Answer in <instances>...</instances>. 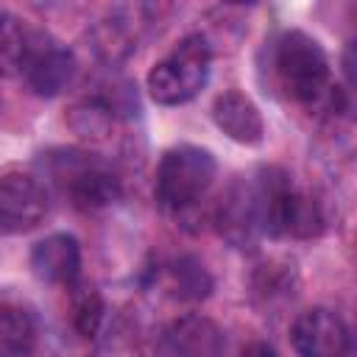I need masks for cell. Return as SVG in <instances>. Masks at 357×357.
I'll return each mask as SVG.
<instances>
[{"label":"cell","instance_id":"6da1fadb","mask_svg":"<svg viewBox=\"0 0 357 357\" xmlns=\"http://www.w3.org/2000/svg\"><path fill=\"white\" fill-rule=\"evenodd\" d=\"M273 73L290 100L318 114L346 109V92L332 81V64L318 39L304 31H284L273 47Z\"/></svg>","mask_w":357,"mask_h":357},{"label":"cell","instance_id":"7a4b0ae2","mask_svg":"<svg viewBox=\"0 0 357 357\" xmlns=\"http://www.w3.org/2000/svg\"><path fill=\"white\" fill-rule=\"evenodd\" d=\"M209 70L212 45L204 33H187L165 59H159L148 70L145 86L159 106H181L206 86Z\"/></svg>","mask_w":357,"mask_h":357},{"label":"cell","instance_id":"3957f363","mask_svg":"<svg viewBox=\"0 0 357 357\" xmlns=\"http://www.w3.org/2000/svg\"><path fill=\"white\" fill-rule=\"evenodd\" d=\"M47 170L67 201L81 212H98L120 201L123 184L117 173L92 153L61 148L47 156Z\"/></svg>","mask_w":357,"mask_h":357},{"label":"cell","instance_id":"277c9868","mask_svg":"<svg viewBox=\"0 0 357 357\" xmlns=\"http://www.w3.org/2000/svg\"><path fill=\"white\" fill-rule=\"evenodd\" d=\"M218 173V162L212 156V151L201 148V145H173L162 153L159 167H156V201L167 209V212H187L192 209L206 190L212 187Z\"/></svg>","mask_w":357,"mask_h":357},{"label":"cell","instance_id":"5b68a950","mask_svg":"<svg viewBox=\"0 0 357 357\" xmlns=\"http://www.w3.org/2000/svg\"><path fill=\"white\" fill-rule=\"evenodd\" d=\"M215 229L234 248H254L268 237V209H265V181L262 170L251 176H237L215 204Z\"/></svg>","mask_w":357,"mask_h":357},{"label":"cell","instance_id":"8992f818","mask_svg":"<svg viewBox=\"0 0 357 357\" xmlns=\"http://www.w3.org/2000/svg\"><path fill=\"white\" fill-rule=\"evenodd\" d=\"M22 81L39 98H56L75 75L73 50L47 31H28V45L20 67Z\"/></svg>","mask_w":357,"mask_h":357},{"label":"cell","instance_id":"52a82bcc","mask_svg":"<svg viewBox=\"0 0 357 357\" xmlns=\"http://www.w3.org/2000/svg\"><path fill=\"white\" fill-rule=\"evenodd\" d=\"M50 198L39 176L28 170H0V234H25L47 215Z\"/></svg>","mask_w":357,"mask_h":357},{"label":"cell","instance_id":"ba28073f","mask_svg":"<svg viewBox=\"0 0 357 357\" xmlns=\"http://www.w3.org/2000/svg\"><path fill=\"white\" fill-rule=\"evenodd\" d=\"M290 343L298 357H349L351 335L346 321L326 307H312L293 321Z\"/></svg>","mask_w":357,"mask_h":357},{"label":"cell","instance_id":"9c48e42d","mask_svg":"<svg viewBox=\"0 0 357 357\" xmlns=\"http://www.w3.org/2000/svg\"><path fill=\"white\" fill-rule=\"evenodd\" d=\"M165 351L170 357H223L226 351V335L223 329L198 312L176 318L165 335Z\"/></svg>","mask_w":357,"mask_h":357},{"label":"cell","instance_id":"30bf717a","mask_svg":"<svg viewBox=\"0 0 357 357\" xmlns=\"http://www.w3.org/2000/svg\"><path fill=\"white\" fill-rule=\"evenodd\" d=\"M31 271L45 284L70 287L81 273V245L73 234L56 231L31 248Z\"/></svg>","mask_w":357,"mask_h":357},{"label":"cell","instance_id":"8fae6325","mask_svg":"<svg viewBox=\"0 0 357 357\" xmlns=\"http://www.w3.org/2000/svg\"><path fill=\"white\" fill-rule=\"evenodd\" d=\"M212 120L229 139L240 145H259L265 137V123L257 103L240 89H226L215 98Z\"/></svg>","mask_w":357,"mask_h":357},{"label":"cell","instance_id":"7c38bea8","mask_svg":"<svg viewBox=\"0 0 357 357\" xmlns=\"http://www.w3.org/2000/svg\"><path fill=\"white\" fill-rule=\"evenodd\" d=\"M39 335V315L31 304L0 298V357H33Z\"/></svg>","mask_w":357,"mask_h":357},{"label":"cell","instance_id":"4fadbf2b","mask_svg":"<svg viewBox=\"0 0 357 357\" xmlns=\"http://www.w3.org/2000/svg\"><path fill=\"white\" fill-rule=\"evenodd\" d=\"M167 287L181 301H201L212 293V276L195 257L184 254L167 265Z\"/></svg>","mask_w":357,"mask_h":357},{"label":"cell","instance_id":"5bb4252c","mask_svg":"<svg viewBox=\"0 0 357 357\" xmlns=\"http://www.w3.org/2000/svg\"><path fill=\"white\" fill-rule=\"evenodd\" d=\"M103 296L92 287V284H70V324L75 329L78 337L89 340L98 335L100 324H103Z\"/></svg>","mask_w":357,"mask_h":357},{"label":"cell","instance_id":"9a60e30c","mask_svg":"<svg viewBox=\"0 0 357 357\" xmlns=\"http://www.w3.org/2000/svg\"><path fill=\"white\" fill-rule=\"evenodd\" d=\"M70 126L84 139H106L114 126V106L103 98H86L70 109Z\"/></svg>","mask_w":357,"mask_h":357},{"label":"cell","instance_id":"2e32d148","mask_svg":"<svg viewBox=\"0 0 357 357\" xmlns=\"http://www.w3.org/2000/svg\"><path fill=\"white\" fill-rule=\"evenodd\" d=\"M25 45H28V31L20 22V17L0 11V78L20 75Z\"/></svg>","mask_w":357,"mask_h":357},{"label":"cell","instance_id":"e0dca14e","mask_svg":"<svg viewBox=\"0 0 357 357\" xmlns=\"http://www.w3.org/2000/svg\"><path fill=\"white\" fill-rule=\"evenodd\" d=\"M240 357H279V354H276V349H273L271 343L254 340V343H248V346L240 351Z\"/></svg>","mask_w":357,"mask_h":357}]
</instances>
